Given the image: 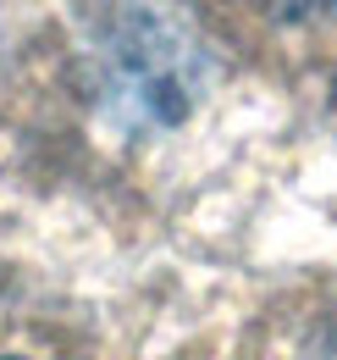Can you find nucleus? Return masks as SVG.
<instances>
[{
	"label": "nucleus",
	"instance_id": "obj_1",
	"mask_svg": "<svg viewBox=\"0 0 337 360\" xmlns=\"http://www.w3.org/2000/svg\"><path fill=\"white\" fill-rule=\"evenodd\" d=\"M105 94L122 100L127 117H150V122H177L194 100L188 78V56L166 28H155L150 17L117 22V34L105 39Z\"/></svg>",
	"mask_w": 337,
	"mask_h": 360
},
{
	"label": "nucleus",
	"instance_id": "obj_3",
	"mask_svg": "<svg viewBox=\"0 0 337 360\" xmlns=\"http://www.w3.org/2000/svg\"><path fill=\"white\" fill-rule=\"evenodd\" d=\"M6 360H17V355H6Z\"/></svg>",
	"mask_w": 337,
	"mask_h": 360
},
{
	"label": "nucleus",
	"instance_id": "obj_2",
	"mask_svg": "<svg viewBox=\"0 0 337 360\" xmlns=\"http://www.w3.org/2000/svg\"><path fill=\"white\" fill-rule=\"evenodd\" d=\"M265 17L277 22H321V17H337V0H254Z\"/></svg>",
	"mask_w": 337,
	"mask_h": 360
}]
</instances>
